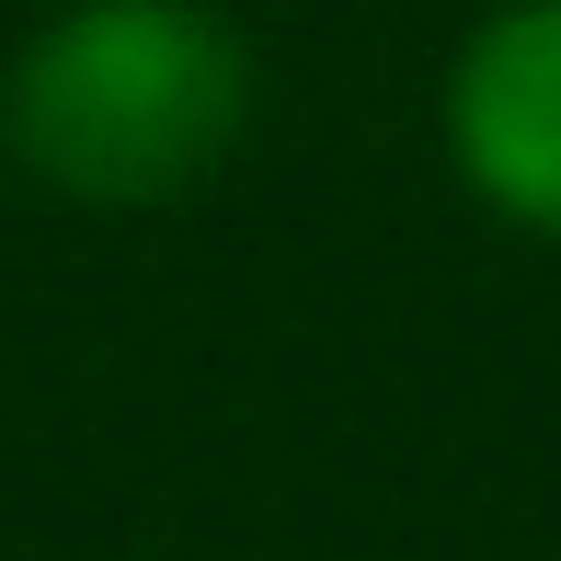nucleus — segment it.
I'll list each match as a JSON object with an SVG mask.
<instances>
[{
    "mask_svg": "<svg viewBox=\"0 0 561 561\" xmlns=\"http://www.w3.org/2000/svg\"><path fill=\"white\" fill-rule=\"evenodd\" d=\"M252 46L207 0H69L0 69V138L69 207H172L241 149Z\"/></svg>",
    "mask_w": 561,
    "mask_h": 561,
    "instance_id": "f257e3e1",
    "label": "nucleus"
},
{
    "mask_svg": "<svg viewBox=\"0 0 561 561\" xmlns=\"http://www.w3.org/2000/svg\"><path fill=\"white\" fill-rule=\"evenodd\" d=\"M447 161L493 218L561 241V0H504L447 58Z\"/></svg>",
    "mask_w": 561,
    "mask_h": 561,
    "instance_id": "f03ea898",
    "label": "nucleus"
}]
</instances>
